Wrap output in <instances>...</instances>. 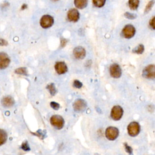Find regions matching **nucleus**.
Returning a JSON list of instances; mask_svg holds the SVG:
<instances>
[{"instance_id":"nucleus-1","label":"nucleus","mask_w":155,"mask_h":155,"mask_svg":"<svg viewBox=\"0 0 155 155\" xmlns=\"http://www.w3.org/2000/svg\"><path fill=\"white\" fill-rule=\"evenodd\" d=\"M119 135V129L113 126H109L105 131V136L106 138L110 141H114L118 138Z\"/></svg>"},{"instance_id":"nucleus-15","label":"nucleus","mask_w":155,"mask_h":155,"mask_svg":"<svg viewBox=\"0 0 155 155\" xmlns=\"http://www.w3.org/2000/svg\"><path fill=\"white\" fill-rule=\"evenodd\" d=\"M74 4L78 9H83L87 7L88 0H74Z\"/></svg>"},{"instance_id":"nucleus-7","label":"nucleus","mask_w":155,"mask_h":155,"mask_svg":"<svg viewBox=\"0 0 155 155\" xmlns=\"http://www.w3.org/2000/svg\"><path fill=\"white\" fill-rule=\"evenodd\" d=\"M54 23L53 18L49 15H45L40 19V25L43 29H48L52 27Z\"/></svg>"},{"instance_id":"nucleus-10","label":"nucleus","mask_w":155,"mask_h":155,"mask_svg":"<svg viewBox=\"0 0 155 155\" xmlns=\"http://www.w3.org/2000/svg\"><path fill=\"white\" fill-rule=\"evenodd\" d=\"M10 63H11V59L8 55L6 53L0 52V70L7 68Z\"/></svg>"},{"instance_id":"nucleus-30","label":"nucleus","mask_w":155,"mask_h":155,"mask_svg":"<svg viewBox=\"0 0 155 155\" xmlns=\"http://www.w3.org/2000/svg\"><path fill=\"white\" fill-rule=\"evenodd\" d=\"M66 43H67V41H66V40L65 39H63L61 40V44L62 47H64L65 46H66Z\"/></svg>"},{"instance_id":"nucleus-28","label":"nucleus","mask_w":155,"mask_h":155,"mask_svg":"<svg viewBox=\"0 0 155 155\" xmlns=\"http://www.w3.org/2000/svg\"><path fill=\"white\" fill-rule=\"evenodd\" d=\"M150 26L153 30H155V17H153L150 21Z\"/></svg>"},{"instance_id":"nucleus-11","label":"nucleus","mask_w":155,"mask_h":155,"mask_svg":"<svg viewBox=\"0 0 155 155\" xmlns=\"http://www.w3.org/2000/svg\"><path fill=\"white\" fill-rule=\"evenodd\" d=\"M80 15L76 9H72L67 13V18L70 21L76 23L79 19Z\"/></svg>"},{"instance_id":"nucleus-2","label":"nucleus","mask_w":155,"mask_h":155,"mask_svg":"<svg viewBox=\"0 0 155 155\" xmlns=\"http://www.w3.org/2000/svg\"><path fill=\"white\" fill-rule=\"evenodd\" d=\"M127 133L131 137H136L141 132V126L137 121H132L127 126Z\"/></svg>"},{"instance_id":"nucleus-16","label":"nucleus","mask_w":155,"mask_h":155,"mask_svg":"<svg viewBox=\"0 0 155 155\" xmlns=\"http://www.w3.org/2000/svg\"><path fill=\"white\" fill-rule=\"evenodd\" d=\"M7 140V133L3 129H0V146L6 142Z\"/></svg>"},{"instance_id":"nucleus-19","label":"nucleus","mask_w":155,"mask_h":155,"mask_svg":"<svg viewBox=\"0 0 155 155\" xmlns=\"http://www.w3.org/2000/svg\"><path fill=\"white\" fill-rule=\"evenodd\" d=\"M144 49H145V48H144V45L139 44L136 47H135L133 50V52L134 53L140 55V54H142L144 52Z\"/></svg>"},{"instance_id":"nucleus-21","label":"nucleus","mask_w":155,"mask_h":155,"mask_svg":"<svg viewBox=\"0 0 155 155\" xmlns=\"http://www.w3.org/2000/svg\"><path fill=\"white\" fill-rule=\"evenodd\" d=\"M154 3H155L154 0H151V1H150L148 3V4H147V6L146 7V8H145V11H144L145 13H148L150 11H151L152 7H153V6H154Z\"/></svg>"},{"instance_id":"nucleus-22","label":"nucleus","mask_w":155,"mask_h":155,"mask_svg":"<svg viewBox=\"0 0 155 155\" xmlns=\"http://www.w3.org/2000/svg\"><path fill=\"white\" fill-rule=\"evenodd\" d=\"M15 73L18 75H27V69L25 67H19L15 70Z\"/></svg>"},{"instance_id":"nucleus-17","label":"nucleus","mask_w":155,"mask_h":155,"mask_svg":"<svg viewBox=\"0 0 155 155\" xmlns=\"http://www.w3.org/2000/svg\"><path fill=\"white\" fill-rule=\"evenodd\" d=\"M139 6V0H128V6L133 11H136Z\"/></svg>"},{"instance_id":"nucleus-27","label":"nucleus","mask_w":155,"mask_h":155,"mask_svg":"<svg viewBox=\"0 0 155 155\" xmlns=\"http://www.w3.org/2000/svg\"><path fill=\"white\" fill-rule=\"evenodd\" d=\"M51 106L52 107V108H53L54 110H58L60 107L59 104L56 102H54V101H52L51 102Z\"/></svg>"},{"instance_id":"nucleus-13","label":"nucleus","mask_w":155,"mask_h":155,"mask_svg":"<svg viewBox=\"0 0 155 155\" xmlns=\"http://www.w3.org/2000/svg\"><path fill=\"white\" fill-rule=\"evenodd\" d=\"M55 71L59 75H63L66 73L68 71V68L66 64L63 61L57 62L55 65Z\"/></svg>"},{"instance_id":"nucleus-8","label":"nucleus","mask_w":155,"mask_h":155,"mask_svg":"<svg viewBox=\"0 0 155 155\" xmlns=\"http://www.w3.org/2000/svg\"><path fill=\"white\" fill-rule=\"evenodd\" d=\"M110 74L113 78H119L122 75V69L119 64H112L110 67Z\"/></svg>"},{"instance_id":"nucleus-3","label":"nucleus","mask_w":155,"mask_h":155,"mask_svg":"<svg viewBox=\"0 0 155 155\" xmlns=\"http://www.w3.org/2000/svg\"><path fill=\"white\" fill-rule=\"evenodd\" d=\"M124 114V110L121 106L116 105L114 106L110 112L111 118L115 121H118L121 120Z\"/></svg>"},{"instance_id":"nucleus-4","label":"nucleus","mask_w":155,"mask_h":155,"mask_svg":"<svg viewBox=\"0 0 155 155\" xmlns=\"http://www.w3.org/2000/svg\"><path fill=\"white\" fill-rule=\"evenodd\" d=\"M50 122L55 128L58 130L62 129L64 126V119L62 116L58 114H54L50 118Z\"/></svg>"},{"instance_id":"nucleus-24","label":"nucleus","mask_w":155,"mask_h":155,"mask_svg":"<svg viewBox=\"0 0 155 155\" xmlns=\"http://www.w3.org/2000/svg\"><path fill=\"white\" fill-rule=\"evenodd\" d=\"M124 16L126 18L129 19H134L136 18V15L132 13H130V12H126L124 13Z\"/></svg>"},{"instance_id":"nucleus-25","label":"nucleus","mask_w":155,"mask_h":155,"mask_svg":"<svg viewBox=\"0 0 155 155\" xmlns=\"http://www.w3.org/2000/svg\"><path fill=\"white\" fill-rule=\"evenodd\" d=\"M73 86L77 88H81L82 87V84L78 80H75L73 81Z\"/></svg>"},{"instance_id":"nucleus-12","label":"nucleus","mask_w":155,"mask_h":155,"mask_svg":"<svg viewBox=\"0 0 155 155\" xmlns=\"http://www.w3.org/2000/svg\"><path fill=\"white\" fill-rule=\"evenodd\" d=\"M74 57L78 59H84L86 55V51L85 49L81 46H78L73 50Z\"/></svg>"},{"instance_id":"nucleus-31","label":"nucleus","mask_w":155,"mask_h":155,"mask_svg":"<svg viewBox=\"0 0 155 155\" xmlns=\"http://www.w3.org/2000/svg\"><path fill=\"white\" fill-rule=\"evenodd\" d=\"M27 6L26 4H23V6H22V7H21V9H22V10L26 9L27 8Z\"/></svg>"},{"instance_id":"nucleus-5","label":"nucleus","mask_w":155,"mask_h":155,"mask_svg":"<svg viewBox=\"0 0 155 155\" xmlns=\"http://www.w3.org/2000/svg\"><path fill=\"white\" fill-rule=\"evenodd\" d=\"M142 76L144 78L148 79H155V65H148L145 67L142 71Z\"/></svg>"},{"instance_id":"nucleus-29","label":"nucleus","mask_w":155,"mask_h":155,"mask_svg":"<svg viewBox=\"0 0 155 155\" xmlns=\"http://www.w3.org/2000/svg\"><path fill=\"white\" fill-rule=\"evenodd\" d=\"M8 44L7 42L3 39L0 38V46H7Z\"/></svg>"},{"instance_id":"nucleus-6","label":"nucleus","mask_w":155,"mask_h":155,"mask_svg":"<svg viewBox=\"0 0 155 155\" xmlns=\"http://www.w3.org/2000/svg\"><path fill=\"white\" fill-rule=\"evenodd\" d=\"M136 33V29L133 25L127 24L125 26L122 31V35L127 39L133 38Z\"/></svg>"},{"instance_id":"nucleus-14","label":"nucleus","mask_w":155,"mask_h":155,"mask_svg":"<svg viewBox=\"0 0 155 155\" xmlns=\"http://www.w3.org/2000/svg\"><path fill=\"white\" fill-rule=\"evenodd\" d=\"M1 104L4 107H11L14 105L15 101L12 96H7L2 99Z\"/></svg>"},{"instance_id":"nucleus-32","label":"nucleus","mask_w":155,"mask_h":155,"mask_svg":"<svg viewBox=\"0 0 155 155\" xmlns=\"http://www.w3.org/2000/svg\"><path fill=\"white\" fill-rule=\"evenodd\" d=\"M53 1H58V0H53Z\"/></svg>"},{"instance_id":"nucleus-23","label":"nucleus","mask_w":155,"mask_h":155,"mask_svg":"<svg viewBox=\"0 0 155 155\" xmlns=\"http://www.w3.org/2000/svg\"><path fill=\"white\" fill-rule=\"evenodd\" d=\"M124 147L125 150H126V152L129 154V155H133V149L132 148L128 146L127 143H124Z\"/></svg>"},{"instance_id":"nucleus-9","label":"nucleus","mask_w":155,"mask_h":155,"mask_svg":"<svg viewBox=\"0 0 155 155\" xmlns=\"http://www.w3.org/2000/svg\"><path fill=\"white\" fill-rule=\"evenodd\" d=\"M73 109L76 112H83L87 107V103L82 99H78L74 102Z\"/></svg>"},{"instance_id":"nucleus-20","label":"nucleus","mask_w":155,"mask_h":155,"mask_svg":"<svg viewBox=\"0 0 155 155\" xmlns=\"http://www.w3.org/2000/svg\"><path fill=\"white\" fill-rule=\"evenodd\" d=\"M47 88L48 89V90L49 91L50 93H51V94H52V96H54L55 94H56L57 89H56L55 86L54 84H49L47 86Z\"/></svg>"},{"instance_id":"nucleus-26","label":"nucleus","mask_w":155,"mask_h":155,"mask_svg":"<svg viewBox=\"0 0 155 155\" xmlns=\"http://www.w3.org/2000/svg\"><path fill=\"white\" fill-rule=\"evenodd\" d=\"M21 148L24 151H29L31 150V148H30L29 144L27 142H25L22 144L21 145Z\"/></svg>"},{"instance_id":"nucleus-18","label":"nucleus","mask_w":155,"mask_h":155,"mask_svg":"<svg viewBox=\"0 0 155 155\" xmlns=\"http://www.w3.org/2000/svg\"><path fill=\"white\" fill-rule=\"evenodd\" d=\"M106 0H93V4L94 6L98 8L102 7L106 4Z\"/></svg>"}]
</instances>
